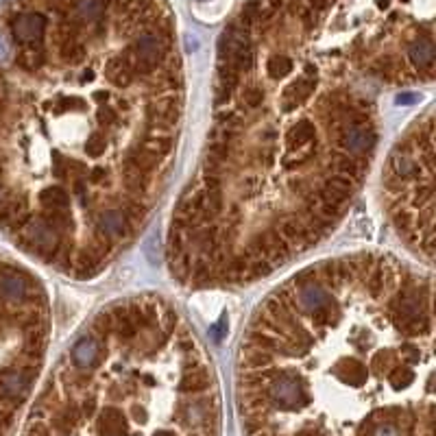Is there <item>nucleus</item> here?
<instances>
[{
  "label": "nucleus",
  "instance_id": "1",
  "mask_svg": "<svg viewBox=\"0 0 436 436\" xmlns=\"http://www.w3.org/2000/svg\"><path fill=\"white\" fill-rule=\"evenodd\" d=\"M183 116L158 0H20L0 22V233L46 269L97 277L149 225Z\"/></svg>",
  "mask_w": 436,
  "mask_h": 436
},
{
  "label": "nucleus",
  "instance_id": "2",
  "mask_svg": "<svg viewBox=\"0 0 436 436\" xmlns=\"http://www.w3.org/2000/svg\"><path fill=\"white\" fill-rule=\"evenodd\" d=\"M380 90L290 9L244 5L218 42L208 140L170 216L177 282L249 286L330 236L376 160Z\"/></svg>",
  "mask_w": 436,
  "mask_h": 436
},
{
  "label": "nucleus",
  "instance_id": "3",
  "mask_svg": "<svg viewBox=\"0 0 436 436\" xmlns=\"http://www.w3.org/2000/svg\"><path fill=\"white\" fill-rule=\"evenodd\" d=\"M236 382L246 436H434L432 275L376 251L310 264L253 310Z\"/></svg>",
  "mask_w": 436,
  "mask_h": 436
},
{
  "label": "nucleus",
  "instance_id": "4",
  "mask_svg": "<svg viewBox=\"0 0 436 436\" xmlns=\"http://www.w3.org/2000/svg\"><path fill=\"white\" fill-rule=\"evenodd\" d=\"M382 206L399 240L421 262L434 260V116L417 118L388 151Z\"/></svg>",
  "mask_w": 436,
  "mask_h": 436
}]
</instances>
